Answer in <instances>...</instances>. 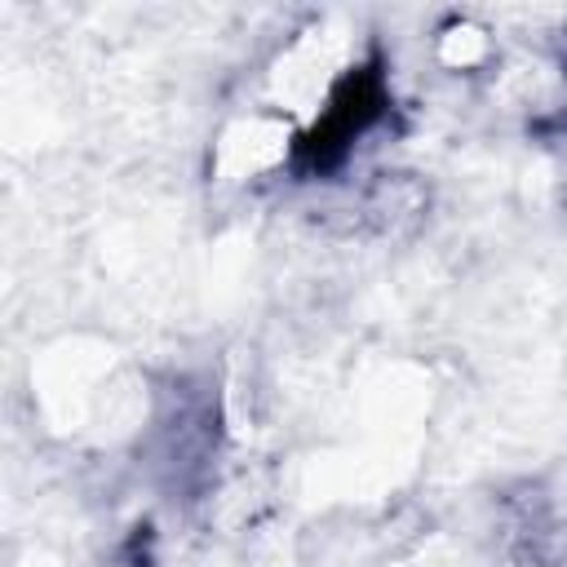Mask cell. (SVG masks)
Returning a JSON list of instances; mask_svg holds the SVG:
<instances>
[{"mask_svg": "<svg viewBox=\"0 0 567 567\" xmlns=\"http://www.w3.org/2000/svg\"><path fill=\"white\" fill-rule=\"evenodd\" d=\"M381 111V80L372 71H359L350 75L337 93H332V106L323 111V120L315 124V133L306 137V155L315 164H332Z\"/></svg>", "mask_w": 567, "mask_h": 567, "instance_id": "obj_1", "label": "cell"}]
</instances>
